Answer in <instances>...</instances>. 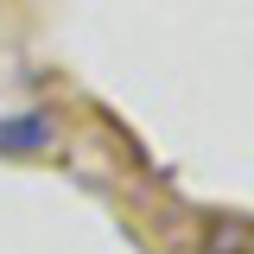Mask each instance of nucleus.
Here are the masks:
<instances>
[{"mask_svg": "<svg viewBox=\"0 0 254 254\" xmlns=\"http://www.w3.org/2000/svg\"><path fill=\"white\" fill-rule=\"evenodd\" d=\"M51 133L58 127H51V115H38V108L32 115H6L0 121V153H38V146H51Z\"/></svg>", "mask_w": 254, "mask_h": 254, "instance_id": "nucleus-1", "label": "nucleus"}, {"mask_svg": "<svg viewBox=\"0 0 254 254\" xmlns=\"http://www.w3.org/2000/svg\"><path fill=\"white\" fill-rule=\"evenodd\" d=\"M203 254H254V222L248 216H216L203 229Z\"/></svg>", "mask_w": 254, "mask_h": 254, "instance_id": "nucleus-2", "label": "nucleus"}]
</instances>
